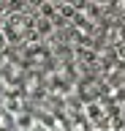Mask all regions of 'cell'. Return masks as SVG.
Segmentation results:
<instances>
[]
</instances>
